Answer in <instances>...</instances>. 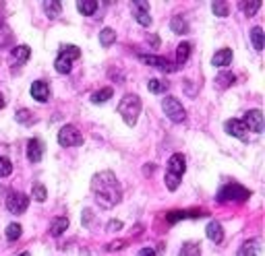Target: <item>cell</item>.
Returning a JSON list of instances; mask_svg holds the SVG:
<instances>
[{"instance_id":"25","label":"cell","mask_w":265,"mask_h":256,"mask_svg":"<svg viewBox=\"0 0 265 256\" xmlns=\"http://www.w3.org/2000/svg\"><path fill=\"white\" fill-rule=\"evenodd\" d=\"M236 81V77L232 75V73H220L215 77V87L217 89H226V87H230Z\"/></svg>"},{"instance_id":"10","label":"cell","mask_w":265,"mask_h":256,"mask_svg":"<svg viewBox=\"0 0 265 256\" xmlns=\"http://www.w3.org/2000/svg\"><path fill=\"white\" fill-rule=\"evenodd\" d=\"M224 130H226L230 136L240 138V141H247V138H249V128L243 124V120H236V118H232V120H226V124H224Z\"/></svg>"},{"instance_id":"16","label":"cell","mask_w":265,"mask_h":256,"mask_svg":"<svg viewBox=\"0 0 265 256\" xmlns=\"http://www.w3.org/2000/svg\"><path fill=\"white\" fill-rule=\"evenodd\" d=\"M66 229H68V217H56V219H52V223H50V234H52L54 238L62 236Z\"/></svg>"},{"instance_id":"31","label":"cell","mask_w":265,"mask_h":256,"mask_svg":"<svg viewBox=\"0 0 265 256\" xmlns=\"http://www.w3.org/2000/svg\"><path fill=\"white\" fill-rule=\"evenodd\" d=\"M21 231H23V227H21L19 223H10V225L6 227V240H8V242L19 240V238H21Z\"/></svg>"},{"instance_id":"22","label":"cell","mask_w":265,"mask_h":256,"mask_svg":"<svg viewBox=\"0 0 265 256\" xmlns=\"http://www.w3.org/2000/svg\"><path fill=\"white\" fill-rule=\"evenodd\" d=\"M77 10L85 17H91L98 10V2L96 0H83V2H77Z\"/></svg>"},{"instance_id":"19","label":"cell","mask_w":265,"mask_h":256,"mask_svg":"<svg viewBox=\"0 0 265 256\" xmlns=\"http://www.w3.org/2000/svg\"><path fill=\"white\" fill-rule=\"evenodd\" d=\"M170 29L174 33H178V36H182V33H189V23L184 21L180 15H176V17H172V21H170Z\"/></svg>"},{"instance_id":"13","label":"cell","mask_w":265,"mask_h":256,"mask_svg":"<svg viewBox=\"0 0 265 256\" xmlns=\"http://www.w3.org/2000/svg\"><path fill=\"white\" fill-rule=\"evenodd\" d=\"M31 97L33 99H38L40 103H46L50 97V87L46 81H36V83L31 85Z\"/></svg>"},{"instance_id":"1","label":"cell","mask_w":265,"mask_h":256,"mask_svg":"<svg viewBox=\"0 0 265 256\" xmlns=\"http://www.w3.org/2000/svg\"><path fill=\"white\" fill-rule=\"evenodd\" d=\"M91 192L96 196V203L104 209L116 207L122 199L120 182L116 180L112 171H100L91 178Z\"/></svg>"},{"instance_id":"39","label":"cell","mask_w":265,"mask_h":256,"mask_svg":"<svg viewBox=\"0 0 265 256\" xmlns=\"http://www.w3.org/2000/svg\"><path fill=\"white\" fill-rule=\"evenodd\" d=\"M137 256H156V250L154 248H141Z\"/></svg>"},{"instance_id":"32","label":"cell","mask_w":265,"mask_h":256,"mask_svg":"<svg viewBox=\"0 0 265 256\" xmlns=\"http://www.w3.org/2000/svg\"><path fill=\"white\" fill-rule=\"evenodd\" d=\"M13 173V164L8 157H0V178H6Z\"/></svg>"},{"instance_id":"6","label":"cell","mask_w":265,"mask_h":256,"mask_svg":"<svg viewBox=\"0 0 265 256\" xmlns=\"http://www.w3.org/2000/svg\"><path fill=\"white\" fill-rule=\"evenodd\" d=\"M162 110L172 122H184V118H187V112L176 97H166L162 101Z\"/></svg>"},{"instance_id":"28","label":"cell","mask_w":265,"mask_h":256,"mask_svg":"<svg viewBox=\"0 0 265 256\" xmlns=\"http://www.w3.org/2000/svg\"><path fill=\"white\" fill-rule=\"evenodd\" d=\"M112 87H104V89H100V91H96L94 95H91V101L94 103H106L110 97H112Z\"/></svg>"},{"instance_id":"38","label":"cell","mask_w":265,"mask_h":256,"mask_svg":"<svg viewBox=\"0 0 265 256\" xmlns=\"http://www.w3.org/2000/svg\"><path fill=\"white\" fill-rule=\"evenodd\" d=\"M118 229H122V221L112 219L110 223H108V231H118Z\"/></svg>"},{"instance_id":"42","label":"cell","mask_w":265,"mask_h":256,"mask_svg":"<svg viewBox=\"0 0 265 256\" xmlns=\"http://www.w3.org/2000/svg\"><path fill=\"white\" fill-rule=\"evenodd\" d=\"M4 103H6V101H4V95H2V93H0V110L4 108Z\"/></svg>"},{"instance_id":"8","label":"cell","mask_w":265,"mask_h":256,"mask_svg":"<svg viewBox=\"0 0 265 256\" xmlns=\"http://www.w3.org/2000/svg\"><path fill=\"white\" fill-rule=\"evenodd\" d=\"M139 58H141V62H145V64H149V66H156L158 71H162V73H174V71H176V66L172 64V62L168 60V58H164V56L141 54Z\"/></svg>"},{"instance_id":"3","label":"cell","mask_w":265,"mask_h":256,"mask_svg":"<svg viewBox=\"0 0 265 256\" xmlns=\"http://www.w3.org/2000/svg\"><path fill=\"white\" fill-rule=\"evenodd\" d=\"M184 170H187V159H184L182 153H174L170 157L168 170H166V188L168 190H176L178 188Z\"/></svg>"},{"instance_id":"14","label":"cell","mask_w":265,"mask_h":256,"mask_svg":"<svg viewBox=\"0 0 265 256\" xmlns=\"http://www.w3.org/2000/svg\"><path fill=\"white\" fill-rule=\"evenodd\" d=\"M230 62H232V50H230V48L217 50V52L213 54V58H212V64L217 66V68H224V66H228Z\"/></svg>"},{"instance_id":"5","label":"cell","mask_w":265,"mask_h":256,"mask_svg":"<svg viewBox=\"0 0 265 256\" xmlns=\"http://www.w3.org/2000/svg\"><path fill=\"white\" fill-rule=\"evenodd\" d=\"M58 145L60 147H79V145H83V134L79 132L75 126L66 124L58 132Z\"/></svg>"},{"instance_id":"2","label":"cell","mask_w":265,"mask_h":256,"mask_svg":"<svg viewBox=\"0 0 265 256\" xmlns=\"http://www.w3.org/2000/svg\"><path fill=\"white\" fill-rule=\"evenodd\" d=\"M118 114L122 116L124 124L135 126L137 120H139V114H141V99H139V95H135V93H126V95L120 99V103H118Z\"/></svg>"},{"instance_id":"12","label":"cell","mask_w":265,"mask_h":256,"mask_svg":"<svg viewBox=\"0 0 265 256\" xmlns=\"http://www.w3.org/2000/svg\"><path fill=\"white\" fill-rule=\"evenodd\" d=\"M44 157V145L40 138H31V141L27 143V159L31 161V164H40Z\"/></svg>"},{"instance_id":"35","label":"cell","mask_w":265,"mask_h":256,"mask_svg":"<svg viewBox=\"0 0 265 256\" xmlns=\"http://www.w3.org/2000/svg\"><path fill=\"white\" fill-rule=\"evenodd\" d=\"M15 116H17V122H19V124H31V122H33V114H31L29 110H25V108L19 110Z\"/></svg>"},{"instance_id":"11","label":"cell","mask_w":265,"mask_h":256,"mask_svg":"<svg viewBox=\"0 0 265 256\" xmlns=\"http://www.w3.org/2000/svg\"><path fill=\"white\" fill-rule=\"evenodd\" d=\"M243 124L249 128V132H263V114L261 110H249L245 114V120Z\"/></svg>"},{"instance_id":"43","label":"cell","mask_w":265,"mask_h":256,"mask_svg":"<svg viewBox=\"0 0 265 256\" xmlns=\"http://www.w3.org/2000/svg\"><path fill=\"white\" fill-rule=\"evenodd\" d=\"M19 256H29V252H23V254H19Z\"/></svg>"},{"instance_id":"33","label":"cell","mask_w":265,"mask_h":256,"mask_svg":"<svg viewBox=\"0 0 265 256\" xmlns=\"http://www.w3.org/2000/svg\"><path fill=\"white\" fill-rule=\"evenodd\" d=\"M187 217H203L201 213H187V211H176V213H168V221L170 223H174V221H178V219H187Z\"/></svg>"},{"instance_id":"17","label":"cell","mask_w":265,"mask_h":256,"mask_svg":"<svg viewBox=\"0 0 265 256\" xmlns=\"http://www.w3.org/2000/svg\"><path fill=\"white\" fill-rule=\"evenodd\" d=\"M29 56H31L29 45H17V48H13V60L17 64H25L29 60Z\"/></svg>"},{"instance_id":"4","label":"cell","mask_w":265,"mask_h":256,"mask_svg":"<svg viewBox=\"0 0 265 256\" xmlns=\"http://www.w3.org/2000/svg\"><path fill=\"white\" fill-rule=\"evenodd\" d=\"M249 196H251V192L247 188H243L240 184L232 182V184H226L224 188L217 192V201H220V203H226V201H238V203H243V201L249 199Z\"/></svg>"},{"instance_id":"7","label":"cell","mask_w":265,"mask_h":256,"mask_svg":"<svg viewBox=\"0 0 265 256\" xmlns=\"http://www.w3.org/2000/svg\"><path fill=\"white\" fill-rule=\"evenodd\" d=\"M29 207V196H25L23 192H10L8 199H6V209L13 215H21L25 213Z\"/></svg>"},{"instance_id":"23","label":"cell","mask_w":265,"mask_h":256,"mask_svg":"<svg viewBox=\"0 0 265 256\" xmlns=\"http://www.w3.org/2000/svg\"><path fill=\"white\" fill-rule=\"evenodd\" d=\"M44 10H46V15H48L50 19H56V17L60 15L62 4L56 2V0H46V2H44Z\"/></svg>"},{"instance_id":"37","label":"cell","mask_w":265,"mask_h":256,"mask_svg":"<svg viewBox=\"0 0 265 256\" xmlns=\"http://www.w3.org/2000/svg\"><path fill=\"white\" fill-rule=\"evenodd\" d=\"M240 6H243V10H245V15L247 17H253V15H255L257 13V10H259V6H261V0H255V2H245V4H240Z\"/></svg>"},{"instance_id":"41","label":"cell","mask_w":265,"mask_h":256,"mask_svg":"<svg viewBox=\"0 0 265 256\" xmlns=\"http://www.w3.org/2000/svg\"><path fill=\"white\" fill-rule=\"evenodd\" d=\"M149 42H152L154 48H158V45H159V38L158 36H152V38H149Z\"/></svg>"},{"instance_id":"36","label":"cell","mask_w":265,"mask_h":256,"mask_svg":"<svg viewBox=\"0 0 265 256\" xmlns=\"http://www.w3.org/2000/svg\"><path fill=\"white\" fill-rule=\"evenodd\" d=\"M212 10L215 13V17H228V4L226 2H220V0L212 4Z\"/></svg>"},{"instance_id":"29","label":"cell","mask_w":265,"mask_h":256,"mask_svg":"<svg viewBox=\"0 0 265 256\" xmlns=\"http://www.w3.org/2000/svg\"><path fill=\"white\" fill-rule=\"evenodd\" d=\"M71 62H73V60H68V58L58 56V58H56V62H54L56 73H60V75H68V73H71Z\"/></svg>"},{"instance_id":"9","label":"cell","mask_w":265,"mask_h":256,"mask_svg":"<svg viewBox=\"0 0 265 256\" xmlns=\"http://www.w3.org/2000/svg\"><path fill=\"white\" fill-rule=\"evenodd\" d=\"M131 10H133V17L137 19V23L143 27H149L152 25V15H149V4L145 0H135L131 4Z\"/></svg>"},{"instance_id":"34","label":"cell","mask_w":265,"mask_h":256,"mask_svg":"<svg viewBox=\"0 0 265 256\" xmlns=\"http://www.w3.org/2000/svg\"><path fill=\"white\" fill-rule=\"evenodd\" d=\"M33 199H36L38 203H44L46 199H48V192H46V186L44 184H36V186H33Z\"/></svg>"},{"instance_id":"15","label":"cell","mask_w":265,"mask_h":256,"mask_svg":"<svg viewBox=\"0 0 265 256\" xmlns=\"http://www.w3.org/2000/svg\"><path fill=\"white\" fill-rule=\"evenodd\" d=\"M207 238H210L213 244H222V240H224V229H222V225L217 223V221H212L210 225H207Z\"/></svg>"},{"instance_id":"26","label":"cell","mask_w":265,"mask_h":256,"mask_svg":"<svg viewBox=\"0 0 265 256\" xmlns=\"http://www.w3.org/2000/svg\"><path fill=\"white\" fill-rule=\"evenodd\" d=\"M251 42H253V48L257 52L263 50V29L261 27H253L251 29Z\"/></svg>"},{"instance_id":"18","label":"cell","mask_w":265,"mask_h":256,"mask_svg":"<svg viewBox=\"0 0 265 256\" xmlns=\"http://www.w3.org/2000/svg\"><path fill=\"white\" fill-rule=\"evenodd\" d=\"M238 256H259V240L245 242L238 250Z\"/></svg>"},{"instance_id":"20","label":"cell","mask_w":265,"mask_h":256,"mask_svg":"<svg viewBox=\"0 0 265 256\" xmlns=\"http://www.w3.org/2000/svg\"><path fill=\"white\" fill-rule=\"evenodd\" d=\"M189 56H191V43L189 42H182L178 48H176V64L182 66L184 62L189 60Z\"/></svg>"},{"instance_id":"40","label":"cell","mask_w":265,"mask_h":256,"mask_svg":"<svg viewBox=\"0 0 265 256\" xmlns=\"http://www.w3.org/2000/svg\"><path fill=\"white\" fill-rule=\"evenodd\" d=\"M120 246H124V242H122V240H118V242H112L110 246H108V250H112V252H114V250H120Z\"/></svg>"},{"instance_id":"24","label":"cell","mask_w":265,"mask_h":256,"mask_svg":"<svg viewBox=\"0 0 265 256\" xmlns=\"http://www.w3.org/2000/svg\"><path fill=\"white\" fill-rule=\"evenodd\" d=\"M114 42H116V31L106 27V29H102L100 31V43L104 45V48H108V45H112Z\"/></svg>"},{"instance_id":"21","label":"cell","mask_w":265,"mask_h":256,"mask_svg":"<svg viewBox=\"0 0 265 256\" xmlns=\"http://www.w3.org/2000/svg\"><path fill=\"white\" fill-rule=\"evenodd\" d=\"M178 256H201V246L197 242H184Z\"/></svg>"},{"instance_id":"30","label":"cell","mask_w":265,"mask_h":256,"mask_svg":"<svg viewBox=\"0 0 265 256\" xmlns=\"http://www.w3.org/2000/svg\"><path fill=\"white\" fill-rule=\"evenodd\" d=\"M60 56H64V58H68V60H77L79 56H81V50L77 48V45H60Z\"/></svg>"},{"instance_id":"27","label":"cell","mask_w":265,"mask_h":256,"mask_svg":"<svg viewBox=\"0 0 265 256\" xmlns=\"http://www.w3.org/2000/svg\"><path fill=\"white\" fill-rule=\"evenodd\" d=\"M168 87L170 85L166 83V81H159V79H149V83H147V89L152 93H156V95H158V93H166Z\"/></svg>"}]
</instances>
